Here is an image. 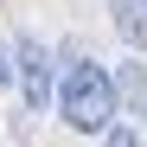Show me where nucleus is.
Segmentation results:
<instances>
[{"label": "nucleus", "instance_id": "nucleus-2", "mask_svg": "<svg viewBox=\"0 0 147 147\" xmlns=\"http://www.w3.org/2000/svg\"><path fill=\"white\" fill-rule=\"evenodd\" d=\"M13 58H19V96H26V109L45 115V102H51V51L38 38H19Z\"/></svg>", "mask_w": 147, "mask_h": 147}, {"label": "nucleus", "instance_id": "nucleus-1", "mask_svg": "<svg viewBox=\"0 0 147 147\" xmlns=\"http://www.w3.org/2000/svg\"><path fill=\"white\" fill-rule=\"evenodd\" d=\"M115 102H121V90L102 64H70V77H64V121L77 134H109L115 128Z\"/></svg>", "mask_w": 147, "mask_h": 147}, {"label": "nucleus", "instance_id": "nucleus-5", "mask_svg": "<svg viewBox=\"0 0 147 147\" xmlns=\"http://www.w3.org/2000/svg\"><path fill=\"white\" fill-rule=\"evenodd\" d=\"M109 147H141V134H134V128H121V121H115V128H109Z\"/></svg>", "mask_w": 147, "mask_h": 147}, {"label": "nucleus", "instance_id": "nucleus-4", "mask_svg": "<svg viewBox=\"0 0 147 147\" xmlns=\"http://www.w3.org/2000/svg\"><path fill=\"white\" fill-rule=\"evenodd\" d=\"M19 77V58H13V45H0V83H13Z\"/></svg>", "mask_w": 147, "mask_h": 147}, {"label": "nucleus", "instance_id": "nucleus-3", "mask_svg": "<svg viewBox=\"0 0 147 147\" xmlns=\"http://www.w3.org/2000/svg\"><path fill=\"white\" fill-rule=\"evenodd\" d=\"M109 19L128 51H147V0H109Z\"/></svg>", "mask_w": 147, "mask_h": 147}]
</instances>
